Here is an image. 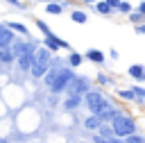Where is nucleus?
Masks as SVG:
<instances>
[{"label":"nucleus","instance_id":"nucleus-1","mask_svg":"<svg viewBox=\"0 0 145 143\" xmlns=\"http://www.w3.org/2000/svg\"><path fill=\"white\" fill-rule=\"evenodd\" d=\"M54 77H52V82H50V86H48V91L52 93V95H59V93H66V89L70 86V82L77 77V73L72 70V68H68L66 64H61V59H57L54 57Z\"/></svg>","mask_w":145,"mask_h":143},{"label":"nucleus","instance_id":"nucleus-2","mask_svg":"<svg viewBox=\"0 0 145 143\" xmlns=\"http://www.w3.org/2000/svg\"><path fill=\"white\" fill-rule=\"evenodd\" d=\"M52 61H54V54H52L48 48L39 45V50H36V54H34V66H32L29 75H32L34 79H43L45 73L52 68Z\"/></svg>","mask_w":145,"mask_h":143},{"label":"nucleus","instance_id":"nucleus-3","mask_svg":"<svg viewBox=\"0 0 145 143\" xmlns=\"http://www.w3.org/2000/svg\"><path fill=\"white\" fill-rule=\"evenodd\" d=\"M111 104H113V102H111L100 89H91V91L84 95V107L88 109L91 116H100V113H102L104 109H109Z\"/></svg>","mask_w":145,"mask_h":143},{"label":"nucleus","instance_id":"nucleus-4","mask_svg":"<svg viewBox=\"0 0 145 143\" xmlns=\"http://www.w3.org/2000/svg\"><path fill=\"white\" fill-rule=\"evenodd\" d=\"M111 129H113V136L116 138H127V136H131V134H138L136 129H138V125H136V118L131 116V113H127V111H122L113 123H111Z\"/></svg>","mask_w":145,"mask_h":143},{"label":"nucleus","instance_id":"nucleus-5","mask_svg":"<svg viewBox=\"0 0 145 143\" xmlns=\"http://www.w3.org/2000/svg\"><path fill=\"white\" fill-rule=\"evenodd\" d=\"M41 45H43V48H48V50H50L52 54H54V52H59V50H68V52H72L70 43H68L66 39L57 36L54 32H52L50 36H43V39H41Z\"/></svg>","mask_w":145,"mask_h":143},{"label":"nucleus","instance_id":"nucleus-6","mask_svg":"<svg viewBox=\"0 0 145 143\" xmlns=\"http://www.w3.org/2000/svg\"><path fill=\"white\" fill-rule=\"evenodd\" d=\"M91 89H93V86H91V79L84 77V75H77V77L70 82V86L66 89V93H68V95H82V98H84Z\"/></svg>","mask_w":145,"mask_h":143},{"label":"nucleus","instance_id":"nucleus-7","mask_svg":"<svg viewBox=\"0 0 145 143\" xmlns=\"http://www.w3.org/2000/svg\"><path fill=\"white\" fill-rule=\"evenodd\" d=\"M5 25L16 34V36H23V39H32V32H29V27L25 25V23H20V20H5Z\"/></svg>","mask_w":145,"mask_h":143},{"label":"nucleus","instance_id":"nucleus-8","mask_svg":"<svg viewBox=\"0 0 145 143\" xmlns=\"http://www.w3.org/2000/svg\"><path fill=\"white\" fill-rule=\"evenodd\" d=\"M122 111H125V109H120L118 104H111V107H109V109H104V111H102L97 118H100L104 125H111V123H113V120H116V118H118Z\"/></svg>","mask_w":145,"mask_h":143},{"label":"nucleus","instance_id":"nucleus-9","mask_svg":"<svg viewBox=\"0 0 145 143\" xmlns=\"http://www.w3.org/2000/svg\"><path fill=\"white\" fill-rule=\"evenodd\" d=\"M34 54H36V52H27V54L18 57L14 66H16L20 73H29V70H32V66H34Z\"/></svg>","mask_w":145,"mask_h":143},{"label":"nucleus","instance_id":"nucleus-10","mask_svg":"<svg viewBox=\"0 0 145 143\" xmlns=\"http://www.w3.org/2000/svg\"><path fill=\"white\" fill-rule=\"evenodd\" d=\"M14 39H16V34L5 25V23H0V50H5V48H11V43H14Z\"/></svg>","mask_w":145,"mask_h":143},{"label":"nucleus","instance_id":"nucleus-11","mask_svg":"<svg viewBox=\"0 0 145 143\" xmlns=\"http://www.w3.org/2000/svg\"><path fill=\"white\" fill-rule=\"evenodd\" d=\"M84 59H86V61H93V64H97V66H102V64L106 61V54H104L102 50H97V48H88V50L84 52Z\"/></svg>","mask_w":145,"mask_h":143},{"label":"nucleus","instance_id":"nucleus-12","mask_svg":"<svg viewBox=\"0 0 145 143\" xmlns=\"http://www.w3.org/2000/svg\"><path fill=\"white\" fill-rule=\"evenodd\" d=\"M82 104H84V98H82V95H68V98H63V102H61L63 111H77Z\"/></svg>","mask_w":145,"mask_h":143},{"label":"nucleus","instance_id":"nucleus-13","mask_svg":"<svg viewBox=\"0 0 145 143\" xmlns=\"http://www.w3.org/2000/svg\"><path fill=\"white\" fill-rule=\"evenodd\" d=\"M127 75H129L134 82L143 84V82H145V66H143V64H131V66L127 68Z\"/></svg>","mask_w":145,"mask_h":143},{"label":"nucleus","instance_id":"nucleus-14","mask_svg":"<svg viewBox=\"0 0 145 143\" xmlns=\"http://www.w3.org/2000/svg\"><path fill=\"white\" fill-rule=\"evenodd\" d=\"M82 64H84V54H82V52H77V50L68 52V59H66V66H68V68L75 70V68H79Z\"/></svg>","mask_w":145,"mask_h":143},{"label":"nucleus","instance_id":"nucleus-15","mask_svg":"<svg viewBox=\"0 0 145 143\" xmlns=\"http://www.w3.org/2000/svg\"><path fill=\"white\" fill-rule=\"evenodd\" d=\"M82 125H84V129H88V132H93V134H95V132L102 127V120H100L97 116H91V113H88V116L84 118V123H82Z\"/></svg>","mask_w":145,"mask_h":143},{"label":"nucleus","instance_id":"nucleus-16","mask_svg":"<svg viewBox=\"0 0 145 143\" xmlns=\"http://www.w3.org/2000/svg\"><path fill=\"white\" fill-rule=\"evenodd\" d=\"M16 64V54L11 52V48L0 50V66H14Z\"/></svg>","mask_w":145,"mask_h":143},{"label":"nucleus","instance_id":"nucleus-17","mask_svg":"<svg viewBox=\"0 0 145 143\" xmlns=\"http://www.w3.org/2000/svg\"><path fill=\"white\" fill-rule=\"evenodd\" d=\"M45 14H50V16H61V14H63V5L50 0V2H45Z\"/></svg>","mask_w":145,"mask_h":143},{"label":"nucleus","instance_id":"nucleus-18","mask_svg":"<svg viewBox=\"0 0 145 143\" xmlns=\"http://www.w3.org/2000/svg\"><path fill=\"white\" fill-rule=\"evenodd\" d=\"M93 11H97L100 16H113V14H116V11L106 5V0H100L97 5H93Z\"/></svg>","mask_w":145,"mask_h":143},{"label":"nucleus","instance_id":"nucleus-19","mask_svg":"<svg viewBox=\"0 0 145 143\" xmlns=\"http://www.w3.org/2000/svg\"><path fill=\"white\" fill-rule=\"evenodd\" d=\"M70 20L77 23V25H84V23L88 20V14H86L84 9H72V11H70Z\"/></svg>","mask_w":145,"mask_h":143},{"label":"nucleus","instance_id":"nucleus-20","mask_svg":"<svg viewBox=\"0 0 145 143\" xmlns=\"http://www.w3.org/2000/svg\"><path fill=\"white\" fill-rule=\"evenodd\" d=\"M116 95H118L120 100H125V102H134V100H138V98H136V93H134L131 89H118V91H116Z\"/></svg>","mask_w":145,"mask_h":143},{"label":"nucleus","instance_id":"nucleus-21","mask_svg":"<svg viewBox=\"0 0 145 143\" xmlns=\"http://www.w3.org/2000/svg\"><path fill=\"white\" fill-rule=\"evenodd\" d=\"M95 82H97L100 86H111V84H113V77H111L109 73H97V75H95Z\"/></svg>","mask_w":145,"mask_h":143},{"label":"nucleus","instance_id":"nucleus-22","mask_svg":"<svg viewBox=\"0 0 145 143\" xmlns=\"http://www.w3.org/2000/svg\"><path fill=\"white\" fill-rule=\"evenodd\" d=\"M95 134H97V136H102L104 141L113 138V129H111V125H104V123H102V127H100V129H97Z\"/></svg>","mask_w":145,"mask_h":143},{"label":"nucleus","instance_id":"nucleus-23","mask_svg":"<svg viewBox=\"0 0 145 143\" xmlns=\"http://www.w3.org/2000/svg\"><path fill=\"white\" fill-rule=\"evenodd\" d=\"M34 25H36V30H39V32H41L43 36H50V34H52V30H50V25H48L45 20H41V18H36V23H34Z\"/></svg>","mask_w":145,"mask_h":143},{"label":"nucleus","instance_id":"nucleus-24","mask_svg":"<svg viewBox=\"0 0 145 143\" xmlns=\"http://www.w3.org/2000/svg\"><path fill=\"white\" fill-rule=\"evenodd\" d=\"M116 11H120V14H127V16H129V14L134 11V7H131V2H129V0H122V2L118 5V9H116Z\"/></svg>","mask_w":145,"mask_h":143},{"label":"nucleus","instance_id":"nucleus-25","mask_svg":"<svg viewBox=\"0 0 145 143\" xmlns=\"http://www.w3.org/2000/svg\"><path fill=\"white\" fill-rule=\"evenodd\" d=\"M129 20H131L134 25H140V23L145 20V16H143V14H138V11H131V14H129Z\"/></svg>","mask_w":145,"mask_h":143},{"label":"nucleus","instance_id":"nucleus-26","mask_svg":"<svg viewBox=\"0 0 145 143\" xmlns=\"http://www.w3.org/2000/svg\"><path fill=\"white\" fill-rule=\"evenodd\" d=\"M125 143H145V136L143 134H131L125 138Z\"/></svg>","mask_w":145,"mask_h":143},{"label":"nucleus","instance_id":"nucleus-27","mask_svg":"<svg viewBox=\"0 0 145 143\" xmlns=\"http://www.w3.org/2000/svg\"><path fill=\"white\" fill-rule=\"evenodd\" d=\"M120 2H122V0H106V5H109V7L113 9V11L118 9V5H120Z\"/></svg>","mask_w":145,"mask_h":143},{"label":"nucleus","instance_id":"nucleus-28","mask_svg":"<svg viewBox=\"0 0 145 143\" xmlns=\"http://www.w3.org/2000/svg\"><path fill=\"white\" fill-rule=\"evenodd\" d=\"M136 11H138V14H143V16H145V0H140V5H138V7H136Z\"/></svg>","mask_w":145,"mask_h":143},{"label":"nucleus","instance_id":"nucleus-29","mask_svg":"<svg viewBox=\"0 0 145 143\" xmlns=\"http://www.w3.org/2000/svg\"><path fill=\"white\" fill-rule=\"evenodd\" d=\"M134 30H136V34H145V25H136Z\"/></svg>","mask_w":145,"mask_h":143},{"label":"nucleus","instance_id":"nucleus-30","mask_svg":"<svg viewBox=\"0 0 145 143\" xmlns=\"http://www.w3.org/2000/svg\"><path fill=\"white\" fill-rule=\"evenodd\" d=\"M109 57H111V59H118V50L111 48V50H109Z\"/></svg>","mask_w":145,"mask_h":143},{"label":"nucleus","instance_id":"nucleus-31","mask_svg":"<svg viewBox=\"0 0 145 143\" xmlns=\"http://www.w3.org/2000/svg\"><path fill=\"white\" fill-rule=\"evenodd\" d=\"M5 2H9V5H14V7H20V0H5ZM23 9V7H20Z\"/></svg>","mask_w":145,"mask_h":143},{"label":"nucleus","instance_id":"nucleus-32","mask_svg":"<svg viewBox=\"0 0 145 143\" xmlns=\"http://www.w3.org/2000/svg\"><path fill=\"white\" fill-rule=\"evenodd\" d=\"M106 143H125V141H122V138H116V136H113V138H109Z\"/></svg>","mask_w":145,"mask_h":143},{"label":"nucleus","instance_id":"nucleus-33","mask_svg":"<svg viewBox=\"0 0 145 143\" xmlns=\"http://www.w3.org/2000/svg\"><path fill=\"white\" fill-rule=\"evenodd\" d=\"M82 2H84V5H97L100 0H82Z\"/></svg>","mask_w":145,"mask_h":143},{"label":"nucleus","instance_id":"nucleus-34","mask_svg":"<svg viewBox=\"0 0 145 143\" xmlns=\"http://www.w3.org/2000/svg\"><path fill=\"white\" fill-rule=\"evenodd\" d=\"M0 143H9V138L7 136H0Z\"/></svg>","mask_w":145,"mask_h":143},{"label":"nucleus","instance_id":"nucleus-35","mask_svg":"<svg viewBox=\"0 0 145 143\" xmlns=\"http://www.w3.org/2000/svg\"><path fill=\"white\" fill-rule=\"evenodd\" d=\"M32 143H36V141H32Z\"/></svg>","mask_w":145,"mask_h":143}]
</instances>
